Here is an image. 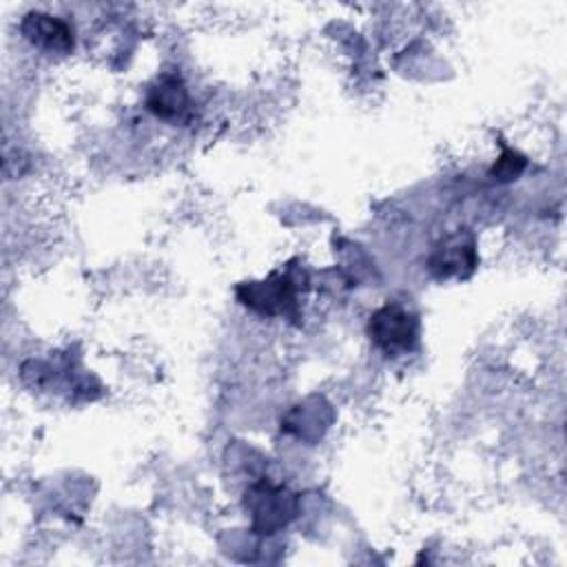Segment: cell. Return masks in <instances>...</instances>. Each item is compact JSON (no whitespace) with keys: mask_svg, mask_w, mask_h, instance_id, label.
I'll return each mask as SVG.
<instances>
[{"mask_svg":"<svg viewBox=\"0 0 567 567\" xmlns=\"http://www.w3.org/2000/svg\"><path fill=\"white\" fill-rule=\"evenodd\" d=\"M244 509L250 514L252 534L272 536L297 518L299 498L286 485H275L261 478L246 487Z\"/></svg>","mask_w":567,"mask_h":567,"instance_id":"1","label":"cell"},{"mask_svg":"<svg viewBox=\"0 0 567 567\" xmlns=\"http://www.w3.org/2000/svg\"><path fill=\"white\" fill-rule=\"evenodd\" d=\"M237 301L264 317H286L299 323V284L290 272H270L261 281H244L235 288Z\"/></svg>","mask_w":567,"mask_h":567,"instance_id":"2","label":"cell"},{"mask_svg":"<svg viewBox=\"0 0 567 567\" xmlns=\"http://www.w3.org/2000/svg\"><path fill=\"white\" fill-rule=\"evenodd\" d=\"M419 317L399 303H383L370 315L365 326L370 343L388 357L412 352L419 343Z\"/></svg>","mask_w":567,"mask_h":567,"instance_id":"3","label":"cell"},{"mask_svg":"<svg viewBox=\"0 0 567 567\" xmlns=\"http://www.w3.org/2000/svg\"><path fill=\"white\" fill-rule=\"evenodd\" d=\"M478 266V250H476V237L467 228H458L445 237H441L430 257H427V270L434 279H467Z\"/></svg>","mask_w":567,"mask_h":567,"instance_id":"4","label":"cell"},{"mask_svg":"<svg viewBox=\"0 0 567 567\" xmlns=\"http://www.w3.org/2000/svg\"><path fill=\"white\" fill-rule=\"evenodd\" d=\"M20 33L31 47L44 53L69 55L75 49L73 27L47 11H27L20 20Z\"/></svg>","mask_w":567,"mask_h":567,"instance_id":"5","label":"cell"},{"mask_svg":"<svg viewBox=\"0 0 567 567\" xmlns=\"http://www.w3.org/2000/svg\"><path fill=\"white\" fill-rule=\"evenodd\" d=\"M144 104L155 117H159L164 122L186 120L190 113V95H188V89H186L182 75L175 71L159 73L151 82Z\"/></svg>","mask_w":567,"mask_h":567,"instance_id":"6","label":"cell"},{"mask_svg":"<svg viewBox=\"0 0 567 567\" xmlns=\"http://www.w3.org/2000/svg\"><path fill=\"white\" fill-rule=\"evenodd\" d=\"M527 166V157L520 155L518 151L509 148L503 144V153L501 157L496 159V164L489 168V177L494 182H501V184H507V182H514L520 177V173L525 171Z\"/></svg>","mask_w":567,"mask_h":567,"instance_id":"7","label":"cell"}]
</instances>
